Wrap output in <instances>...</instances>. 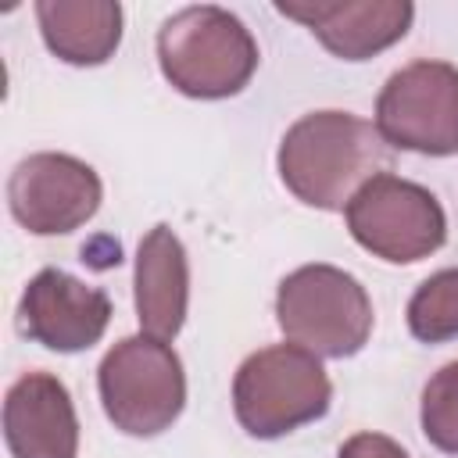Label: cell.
Returning <instances> with one entry per match:
<instances>
[{"label": "cell", "mask_w": 458, "mask_h": 458, "mask_svg": "<svg viewBox=\"0 0 458 458\" xmlns=\"http://www.w3.org/2000/svg\"><path fill=\"white\" fill-rule=\"evenodd\" d=\"M283 18L301 21L318 43L344 57L365 61L404 39L415 7L408 0H344V4H276Z\"/></svg>", "instance_id": "8fae6325"}, {"label": "cell", "mask_w": 458, "mask_h": 458, "mask_svg": "<svg viewBox=\"0 0 458 458\" xmlns=\"http://www.w3.org/2000/svg\"><path fill=\"white\" fill-rule=\"evenodd\" d=\"M39 32L68 64H104L122 43V7L114 0H39Z\"/></svg>", "instance_id": "4fadbf2b"}, {"label": "cell", "mask_w": 458, "mask_h": 458, "mask_svg": "<svg viewBox=\"0 0 458 458\" xmlns=\"http://www.w3.org/2000/svg\"><path fill=\"white\" fill-rule=\"evenodd\" d=\"M336 458H408L401 444H394L383 433H354Z\"/></svg>", "instance_id": "2e32d148"}, {"label": "cell", "mask_w": 458, "mask_h": 458, "mask_svg": "<svg viewBox=\"0 0 458 458\" xmlns=\"http://www.w3.org/2000/svg\"><path fill=\"white\" fill-rule=\"evenodd\" d=\"M4 437L14 458H75L79 419L68 386L50 372H25L4 401Z\"/></svg>", "instance_id": "30bf717a"}, {"label": "cell", "mask_w": 458, "mask_h": 458, "mask_svg": "<svg viewBox=\"0 0 458 458\" xmlns=\"http://www.w3.org/2000/svg\"><path fill=\"white\" fill-rule=\"evenodd\" d=\"M157 61L179 93L197 100H222L250 82L258 68V43L225 7L193 4L161 25Z\"/></svg>", "instance_id": "7a4b0ae2"}, {"label": "cell", "mask_w": 458, "mask_h": 458, "mask_svg": "<svg viewBox=\"0 0 458 458\" xmlns=\"http://www.w3.org/2000/svg\"><path fill=\"white\" fill-rule=\"evenodd\" d=\"M422 433L444 451L458 454V361H447L422 390Z\"/></svg>", "instance_id": "9a60e30c"}, {"label": "cell", "mask_w": 458, "mask_h": 458, "mask_svg": "<svg viewBox=\"0 0 458 458\" xmlns=\"http://www.w3.org/2000/svg\"><path fill=\"white\" fill-rule=\"evenodd\" d=\"M97 386L107 419L129 437H157L179 419L186 404L179 354L168 340L147 333L125 336L104 354Z\"/></svg>", "instance_id": "5b68a950"}, {"label": "cell", "mask_w": 458, "mask_h": 458, "mask_svg": "<svg viewBox=\"0 0 458 458\" xmlns=\"http://www.w3.org/2000/svg\"><path fill=\"white\" fill-rule=\"evenodd\" d=\"M279 329L315 358H351L372 333L365 286L333 265H301L276 293Z\"/></svg>", "instance_id": "277c9868"}, {"label": "cell", "mask_w": 458, "mask_h": 458, "mask_svg": "<svg viewBox=\"0 0 458 458\" xmlns=\"http://www.w3.org/2000/svg\"><path fill=\"white\" fill-rule=\"evenodd\" d=\"M97 172L72 154H29L7 179L11 215L36 236H61L86 225L100 208Z\"/></svg>", "instance_id": "ba28073f"}, {"label": "cell", "mask_w": 458, "mask_h": 458, "mask_svg": "<svg viewBox=\"0 0 458 458\" xmlns=\"http://www.w3.org/2000/svg\"><path fill=\"white\" fill-rule=\"evenodd\" d=\"M390 147L379 129L351 111H311L293 122L279 143V175L286 190L322 211H340L379 175Z\"/></svg>", "instance_id": "6da1fadb"}, {"label": "cell", "mask_w": 458, "mask_h": 458, "mask_svg": "<svg viewBox=\"0 0 458 458\" xmlns=\"http://www.w3.org/2000/svg\"><path fill=\"white\" fill-rule=\"evenodd\" d=\"M376 129L386 147L429 157L458 154V68L411 61L394 72L376 100Z\"/></svg>", "instance_id": "52a82bcc"}, {"label": "cell", "mask_w": 458, "mask_h": 458, "mask_svg": "<svg viewBox=\"0 0 458 458\" xmlns=\"http://www.w3.org/2000/svg\"><path fill=\"white\" fill-rule=\"evenodd\" d=\"M408 329L422 344H444L458 336V268L429 276L408 301Z\"/></svg>", "instance_id": "5bb4252c"}, {"label": "cell", "mask_w": 458, "mask_h": 458, "mask_svg": "<svg viewBox=\"0 0 458 458\" xmlns=\"http://www.w3.org/2000/svg\"><path fill=\"white\" fill-rule=\"evenodd\" d=\"M333 383L322 361L297 347L276 344L250 354L233 379V411L258 440H276L326 415Z\"/></svg>", "instance_id": "3957f363"}, {"label": "cell", "mask_w": 458, "mask_h": 458, "mask_svg": "<svg viewBox=\"0 0 458 458\" xmlns=\"http://www.w3.org/2000/svg\"><path fill=\"white\" fill-rule=\"evenodd\" d=\"M190 265L182 240L168 225H154L136 250V318L147 336L172 340L186 322Z\"/></svg>", "instance_id": "7c38bea8"}, {"label": "cell", "mask_w": 458, "mask_h": 458, "mask_svg": "<svg viewBox=\"0 0 458 458\" xmlns=\"http://www.w3.org/2000/svg\"><path fill=\"white\" fill-rule=\"evenodd\" d=\"M111 322V301L104 290L79 283L61 268H43L29 279L18 301V326L29 340L75 354L93 347Z\"/></svg>", "instance_id": "9c48e42d"}, {"label": "cell", "mask_w": 458, "mask_h": 458, "mask_svg": "<svg viewBox=\"0 0 458 458\" xmlns=\"http://www.w3.org/2000/svg\"><path fill=\"white\" fill-rule=\"evenodd\" d=\"M344 215L351 236L365 250L394 265H411L429 258L447 236V218L437 197L426 186L390 172L372 175L351 197Z\"/></svg>", "instance_id": "8992f818"}]
</instances>
